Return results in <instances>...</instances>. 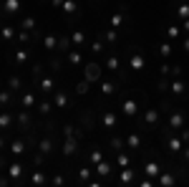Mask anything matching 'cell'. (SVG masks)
Segmentation results:
<instances>
[{"label": "cell", "instance_id": "6da1fadb", "mask_svg": "<svg viewBox=\"0 0 189 187\" xmlns=\"http://www.w3.org/2000/svg\"><path fill=\"white\" fill-rule=\"evenodd\" d=\"M88 68H91V71H88V79H96V76H99V68H96V66H88Z\"/></svg>", "mask_w": 189, "mask_h": 187}]
</instances>
